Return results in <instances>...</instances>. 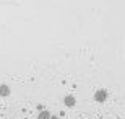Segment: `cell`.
Masks as SVG:
<instances>
[{
    "label": "cell",
    "instance_id": "obj_1",
    "mask_svg": "<svg viewBox=\"0 0 125 119\" xmlns=\"http://www.w3.org/2000/svg\"><path fill=\"white\" fill-rule=\"evenodd\" d=\"M107 96L109 95H107L106 90H97V92L94 93V100H96L97 103H104V101L107 100Z\"/></svg>",
    "mask_w": 125,
    "mask_h": 119
},
{
    "label": "cell",
    "instance_id": "obj_2",
    "mask_svg": "<svg viewBox=\"0 0 125 119\" xmlns=\"http://www.w3.org/2000/svg\"><path fill=\"white\" fill-rule=\"evenodd\" d=\"M65 106H68V108H72V106H75V103H76V100H75V96L72 95H67L65 96V100H63Z\"/></svg>",
    "mask_w": 125,
    "mask_h": 119
},
{
    "label": "cell",
    "instance_id": "obj_3",
    "mask_svg": "<svg viewBox=\"0 0 125 119\" xmlns=\"http://www.w3.org/2000/svg\"><path fill=\"white\" fill-rule=\"evenodd\" d=\"M0 95L2 96H8L10 95V88L7 85H0Z\"/></svg>",
    "mask_w": 125,
    "mask_h": 119
},
{
    "label": "cell",
    "instance_id": "obj_4",
    "mask_svg": "<svg viewBox=\"0 0 125 119\" xmlns=\"http://www.w3.org/2000/svg\"><path fill=\"white\" fill-rule=\"evenodd\" d=\"M51 113H49V111H41V113H39V116H37V119H51Z\"/></svg>",
    "mask_w": 125,
    "mask_h": 119
},
{
    "label": "cell",
    "instance_id": "obj_5",
    "mask_svg": "<svg viewBox=\"0 0 125 119\" xmlns=\"http://www.w3.org/2000/svg\"><path fill=\"white\" fill-rule=\"evenodd\" d=\"M51 119H59V118H57V116H51Z\"/></svg>",
    "mask_w": 125,
    "mask_h": 119
}]
</instances>
